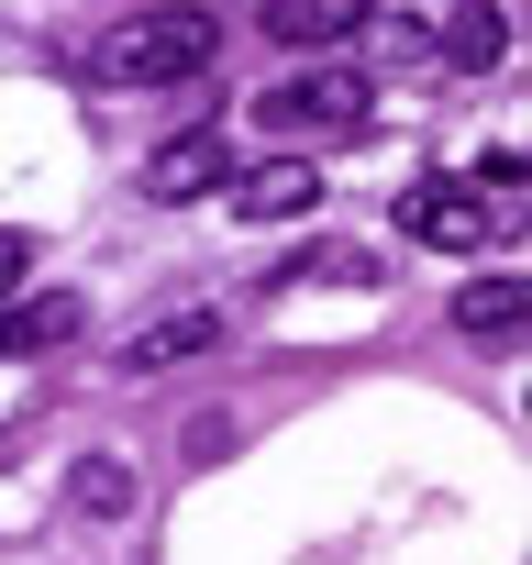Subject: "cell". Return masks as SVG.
<instances>
[{"label":"cell","mask_w":532,"mask_h":565,"mask_svg":"<svg viewBox=\"0 0 532 565\" xmlns=\"http://www.w3.org/2000/svg\"><path fill=\"white\" fill-rule=\"evenodd\" d=\"M211 56H222V23L178 0V12H123V23L89 45V78H100V89H178V78H200Z\"/></svg>","instance_id":"obj_1"},{"label":"cell","mask_w":532,"mask_h":565,"mask_svg":"<svg viewBox=\"0 0 532 565\" xmlns=\"http://www.w3.org/2000/svg\"><path fill=\"white\" fill-rule=\"evenodd\" d=\"M366 78L355 67H300V78H278V89H266L255 100V122L266 134H366Z\"/></svg>","instance_id":"obj_2"},{"label":"cell","mask_w":532,"mask_h":565,"mask_svg":"<svg viewBox=\"0 0 532 565\" xmlns=\"http://www.w3.org/2000/svg\"><path fill=\"white\" fill-rule=\"evenodd\" d=\"M400 233L433 244V255H477V244L499 233V211H488V189H466V178H422V189H400Z\"/></svg>","instance_id":"obj_3"},{"label":"cell","mask_w":532,"mask_h":565,"mask_svg":"<svg viewBox=\"0 0 532 565\" xmlns=\"http://www.w3.org/2000/svg\"><path fill=\"white\" fill-rule=\"evenodd\" d=\"M311 200H322V167H311V156H266V167L233 178V211H244L255 233H266V222H300Z\"/></svg>","instance_id":"obj_4"},{"label":"cell","mask_w":532,"mask_h":565,"mask_svg":"<svg viewBox=\"0 0 532 565\" xmlns=\"http://www.w3.org/2000/svg\"><path fill=\"white\" fill-rule=\"evenodd\" d=\"M455 333H466V344L532 333V277H466V289H455Z\"/></svg>","instance_id":"obj_5"},{"label":"cell","mask_w":532,"mask_h":565,"mask_svg":"<svg viewBox=\"0 0 532 565\" xmlns=\"http://www.w3.org/2000/svg\"><path fill=\"white\" fill-rule=\"evenodd\" d=\"M222 178H233V156H222V134H178V145H167V156L145 167V200H167V211H178V200H211Z\"/></svg>","instance_id":"obj_6"},{"label":"cell","mask_w":532,"mask_h":565,"mask_svg":"<svg viewBox=\"0 0 532 565\" xmlns=\"http://www.w3.org/2000/svg\"><path fill=\"white\" fill-rule=\"evenodd\" d=\"M377 0H266V34L278 45H355Z\"/></svg>","instance_id":"obj_7"},{"label":"cell","mask_w":532,"mask_h":565,"mask_svg":"<svg viewBox=\"0 0 532 565\" xmlns=\"http://www.w3.org/2000/svg\"><path fill=\"white\" fill-rule=\"evenodd\" d=\"M433 56H444V67H466V78H488V67L510 56V23L488 12V0H455V12L433 23Z\"/></svg>","instance_id":"obj_8"},{"label":"cell","mask_w":532,"mask_h":565,"mask_svg":"<svg viewBox=\"0 0 532 565\" xmlns=\"http://www.w3.org/2000/svg\"><path fill=\"white\" fill-rule=\"evenodd\" d=\"M78 322H89V300L45 289V300H23V311H0V355H56V344H78Z\"/></svg>","instance_id":"obj_9"},{"label":"cell","mask_w":532,"mask_h":565,"mask_svg":"<svg viewBox=\"0 0 532 565\" xmlns=\"http://www.w3.org/2000/svg\"><path fill=\"white\" fill-rule=\"evenodd\" d=\"M211 344H222V311H178V322H156V333H134V344H123V377H156V366L211 355Z\"/></svg>","instance_id":"obj_10"},{"label":"cell","mask_w":532,"mask_h":565,"mask_svg":"<svg viewBox=\"0 0 532 565\" xmlns=\"http://www.w3.org/2000/svg\"><path fill=\"white\" fill-rule=\"evenodd\" d=\"M78 510H89V521H123V510H134V466H123V455H89V466H78Z\"/></svg>","instance_id":"obj_11"},{"label":"cell","mask_w":532,"mask_h":565,"mask_svg":"<svg viewBox=\"0 0 532 565\" xmlns=\"http://www.w3.org/2000/svg\"><path fill=\"white\" fill-rule=\"evenodd\" d=\"M477 189H532V156H521V145H488V156H477Z\"/></svg>","instance_id":"obj_12"},{"label":"cell","mask_w":532,"mask_h":565,"mask_svg":"<svg viewBox=\"0 0 532 565\" xmlns=\"http://www.w3.org/2000/svg\"><path fill=\"white\" fill-rule=\"evenodd\" d=\"M23 266H34V233H12V222H0V300L23 289Z\"/></svg>","instance_id":"obj_13"},{"label":"cell","mask_w":532,"mask_h":565,"mask_svg":"<svg viewBox=\"0 0 532 565\" xmlns=\"http://www.w3.org/2000/svg\"><path fill=\"white\" fill-rule=\"evenodd\" d=\"M521 411H532V399H521Z\"/></svg>","instance_id":"obj_14"}]
</instances>
